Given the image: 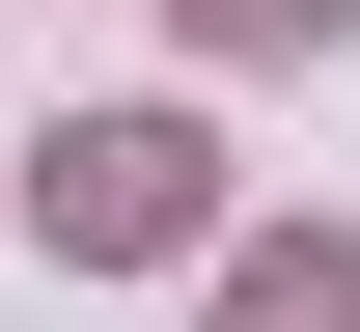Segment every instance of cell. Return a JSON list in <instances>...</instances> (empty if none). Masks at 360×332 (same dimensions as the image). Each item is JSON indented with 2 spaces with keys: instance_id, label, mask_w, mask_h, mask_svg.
<instances>
[{
  "instance_id": "cell-1",
  "label": "cell",
  "mask_w": 360,
  "mask_h": 332,
  "mask_svg": "<svg viewBox=\"0 0 360 332\" xmlns=\"http://www.w3.org/2000/svg\"><path fill=\"white\" fill-rule=\"evenodd\" d=\"M28 249H56V277L222 249V139H194V111H56V139H28Z\"/></svg>"
},
{
  "instance_id": "cell-2",
  "label": "cell",
  "mask_w": 360,
  "mask_h": 332,
  "mask_svg": "<svg viewBox=\"0 0 360 332\" xmlns=\"http://www.w3.org/2000/svg\"><path fill=\"white\" fill-rule=\"evenodd\" d=\"M222 332H360V249L305 222V249H222Z\"/></svg>"
},
{
  "instance_id": "cell-3",
  "label": "cell",
  "mask_w": 360,
  "mask_h": 332,
  "mask_svg": "<svg viewBox=\"0 0 360 332\" xmlns=\"http://www.w3.org/2000/svg\"><path fill=\"white\" fill-rule=\"evenodd\" d=\"M360 0H194V55H333Z\"/></svg>"
}]
</instances>
